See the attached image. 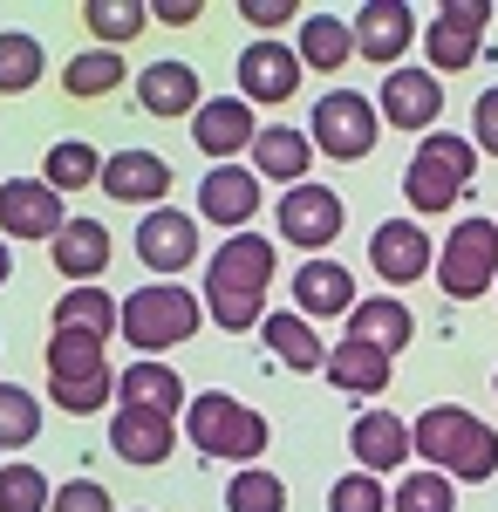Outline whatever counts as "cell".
Here are the masks:
<instances>
[{
	"label": "cell",
	"mask_w": 498,
	"mask_h": 512,
	"mask_svg": "<svg viewBox=\"0 0 498 512\" xmlns=\"http://www.w3.org/2000/svg\"><path fill=\"white\" fill-rule=\"evenodd\" d=\"M48 69V55H41L35 35H21V28H7L0 35V96H28Z\"/></svg>",
	"instance_id": "cell-32"
},
{
	"label": "cell",
	"mask_w": 498,
	"mask_h": 512,
	"mask_svg": "<svg viewBox=\"0 0 498 512\" xmlns=\"http://www.w3.org/2000/svg\"><path fill=\"white\" fill-rule=\"evenodd\" d=\"M301 48H287V41L260 35L246 55H239V96L246 103H287L294 89H301Z\"/></svg>",
	"instance_id": "cell-13"
},
{
	"label": "cell",
	"mask_w": 498,
	"mask_h": 512,
	"mask_svg": "<svg viewBox=\"0 0 498 512\" xmlns=\"http://www.w3.org/2000/svg\"><path fill=\"white\" fill-rule=\"evenodd\" d=\"M48 260H55V274L62 280H96L110 267V233L96 226V219H69L62 239L48 246Z\"/></svg>",
	"instance_id": "cell-25"
},
{
	"label": "cell",
	"mask_w": 498,
	"mask_h": 512,
	"mask_svg": "<svg viewBox=\"0 0 498 512\" xmlns=\"http://www.w3.org/2000/svg\"><path fill=\"white\" fill-rule=\"evenodd\" d=\"M348 451L362 458V472H396L403 458H417V444H410V424L403 417H389V410H362L355 417V431H348Z\"/></svg>",
	"instance_id": "cell-20"
},
{
	"label": "cell",
	"mask_w": 498,
	"mask_h": 512,
	"mask_svg": "<svg viewBox=\"0 0 498 512\" xmlns=\"http://www.w3.org/2000/svg\"><path fill=\"white\" fill-rule=\"evenodd\" d=\"M239 14H246V21H253V28H280V21H287V14H301V7H294V0H239Z\"/></svg>",
	"instance_id": "cell-43"
},
{
	"label": "cell",
	"mask_w": 498,
	"mask_h": 512,
	"mask_svg": "<svg viewBox=\"0 0 498 512\" xmlns=\"http://www.w3.org/2000/svg\"><path fill=\"white\" fill-rule=\"evenodd\" d=\"M137 103H144V117H198V69L192 62H151L144 76H137Z\"/></svg>",
	"instance_id": "cell-21"
},
{
	"label": "cell",
	"mask_w": 498,
	"mask_h": 512,
	"mask_svg": "<svg viewBox=\"0 0 498 512\" xmlns=\"http://www.w3.org/2000/svg\"><path fill=\"white\" fill-rule=\"evenodd\" d=\"M389 362H396V355L369 349V342H335L328 376H335V390H348V396H383L389 390Z\"/></svg>",
	"instance_id": "cell-28"
},
{
	"label": "cell",
	"mask_w": 498,
	"mask_h": 512,
	"mask_svg": "<svg viewBox=\"0 0 498 512\" xmlns=\"http://www.w3.org/2000/svg\"><path fill=\"white\" fill-rule=\"evenodd\" d=\"M410 335H417V315L403 308V301H389V294H376V301H355V315H348V342H369V349H410Z\"/></svg>",
	"instance_id": "cell-23"
},
{
	"label": "cell",
	"mask_w": 498,
	"mask_h": 512,
	"mask_svg": "<svg viewBox=\"0 0 498 512\" xmlns=\"http://www.w3.org/2000/svg\"><path fill=\"white\" fill-rule=\"evenodd\" d=\"M198 212H205L212 226L239 233V226L260 212V178H253L246 164H212V178H198Z\"/></svg>",
	"instance_id": "cell-19"
},
{
	"label": "cell",
	"mask_w": 498,
	"mask_h": 512,
	"mask_svg": "<svg viewBox=\"0 0 498 512\" xmlns=\"http://www.w3.org/2000/svg\"><path fill=\"white\" fill-rule=\"evenodd\" d=\"M328 512H389L383 478H369V472H348V478H335V492H328Z\"/></svg>",
	"instance_id": "cell-40"
},
{
	"label": "cell",
	"mask_w": 498,
	"mask_h": 512,
	"mask_svg": "<svg viewBox=\"0 0 498 512\" xmlns=\"http://www.w3.org/2000/svg\"><path fill=\"white\" fill-rule=\"evenodd\" d=\"M226 506L232 512H280L287 506V485H280L273 472H260V465H246V472L226 485Z\"/></svg>",
	"instance_id": "cell-38"
},
{
	"label": "cell",
	"mask_w": 498,
	"mask_h": 512,
	"mask_svg": "<svg viewBox=\"0 0 498 512\" xmlns=\"http://www.w3.org/2000/svg\"><path fill=\"white\" fill-rule=\"evenodd\" d=\"M110 451L130 458V465H164L171 458V417H157V410H116Z\"/></svg>",
	"instance_id": "cell-26"
},
{
	"label": "cell",
	"mask_w": 498,
	"mask_h": 512,
	"mask_svg": "<svg viewBox=\"0 0 498 512\" xmlns=\"http://www.w3.org/2000/svg\"><path fill=\"white\" fill-rule=\"evenodd\" d=\"M96 178H103V158H96L89 144L69 137V144L48 151V185H55V192H82V185H96Z\"/></svg>",
	"instance_id": "cell-37"
},
{
	"label": "cell",
	"mask_w": 498,
	"mask_h": 512,
	"mask_svg": "<svg viewBox=\"0 0 498 512\" xmlns=\"http://www.w3.org/2000/svg\"><path fill=\"white\" fill-rule=\"evenodd\" d=\"M62 192L48 185V178H7L0 185V233L7 239H62Z\"/></svg>",
	"instance_id": "cell-10"
},
{
	"label": "cell",
	"mask_w": 498,
	"mask_h": 512,
	"mask_svg": "<svg viewBox=\"0 0 498 512\" xmlns=\"http://www.w3.org/2000/svg\"><path fill=\"white\" fill-rule=\"evenodd\" d=\"M116 321H123V342L144 349V362H151V355L192 342L198 321H205V301L192 287H137V294H123V315Z\"/></svg>",
	"instance_id": "cell-3"
},
{
	"label": "cell",
	"mask_w": 498,
	"mask_h": 512,
	"mask_svg": "<svg viewBox=\"0 0 498 512\" xmlns=\"http://www.w3.org/2000/svg\"><path fill=\"white\" fill-rule=\"evenodd\" d=\"M192 137H198V151H205L212 164H232L239 151H253V137H260L253 103H246V96H205V103H198Z\"/></svg>",
	"instance_id": "cell-15"
},
{
	"label": "cell",
	"mask_w": 498,
	"mask_h": 512,
	"mask_svg": "<svg viewBox=\"0 0 498 512\" xmlns=\"http://www.w3.org/2000/svg\"><path fill=\"white\" fill-rule=\"evenodd\" d=\"M485 21H492V7L485 0H451V7H437V21L423 28V55H430V76L444 69V76H458L478 62V41H485Z\"/></svg>",
	"instance_id": "cell-9"
},
{
	"label": "cell",
	"mask_w": 498,
	"mask_h": 512,
	"mask_svg": "<svg viewBox=\"0 0 498 512\" xmlns=\"http://www.w3.org/2000/svg\"><path fill=\"white\" fill-rule=\"evenodd\" d=\"M103 192L116 198V205H164L171 198V164L157 158V151H116V158H103V178H96Z\"/></svg>",
	"instance_id": "cell-18"
},
{
	"label": "cell",
	"mask_w": 498,
	"mask_h": 512,
	"mask_svg": "<svg viewBox=\"0 0 498 512\" xmlns=\"http://www.w3.org/2000/svg\"><path fill=\"white\" fill-rule=\"evenodd\" d=\"M82 21H89V35H96V41L123 48V41H137L144 28H151V7H137V0H89Z\"/></svg>",
	"instance_id": "cell-34"
},
{
	"label": "cell",
	"mask_w": 498,
	"mask_h": 512,
	"mask_svg": "<svg viewBox=\"0 0 498 512\" xmlns=\"http://www.w3.org/2000/svg\"><path fill=\"white\" fill-rule=\"evenodd\" d=\"M7 274H14V267H7V239H0V287H7Z\"/></svg>",
	"instance_id": "cell-45"
},
{
	"label": "cell",
	"mask_w": 498,
	"mask_h": 512,
	"mask_svg": "<svg viewBox=\"0 0 498 512\" xmlns=\"http://www.w3.org/2000/svg\"><path fill=\"white\" fill-rule=\"evenodd\" d=\"M48 478L35 472V465H7L0 472V512H48Z\"/></svg>",
	"instance_id": "cell-39"
},
{
	"label": "cell",
	"mask_w": 498,
	"mask_h": 512,
	"mask_svg": "<svg viewBox=\"0 0 498 512\" xmlns=\"http://www.w3.org/2000/svg\"><path fill=\"white\" fill-rule=\"evenodd\" d=\"M116 396H123V410H157V417H178L185 383H178V369H164V362H130V369L116 376Z\"/></svg>",
	"instance_id": "cell-27"
},
{
	"label": "cell",
	"mask_w": 498,
	"mask_h": 512,
	"mask_svg": "<svg viewBox=\"0 0 498 512\" xmlns=\"http://www.w3.org/2000/svg\"><path fill=\"white\" fill-rule=\"evenodd\" d=\"M335 233H342V198L328 192V185H294V192L280 198V239H294V246H307L321 260V246Z\"/></svg>",
	"instance_id": "cell-17"
},
{
	"label": "cell",
	"mask_w": 498,
	"mask_h": 512,
	"mask_svg": "<svg viewBox=\"0 0 498 512\" xmlns=\"http://www.w3.org/2000/svg\"><path fill=\"white\" fill-rule=\"evenodd\" d=\"M410 41H417V14L403 0H369L355 14V55L376 62V69H396L410 55Z\"/></svg>",
	"instance_id": "cell-16"
},
{
	"label": "cell",
	"mask_w": 498,
	"mask_h": 512,
	"mask_svg": "<svg viewBox=\"0 0 498 512\" xmlns=\"http://www.w3.org/2000/svg\"><path fill=\"white\" fill-rule=\"evenodd\" d=\"M185 431H192V444L205 451V458H239V465H253V458L267 451V417H260V410H246V403H232L226 390L192 396Z\"/></svg>",
	"instance_id": "cell-6"
},
{
	"label": "cell",
	"mask_w": 498,
	"mask_h": 512,
	"mask_svg": "<svg viewBox=\"0 0 498 512\" xmlns=\"http://www.w3.org/2000/svg\"><path fill=\"white\" fill-rule=\"evenodd\" d=\"M267 287H273V239L226 233V246L205 267V315L226 335H246L267 321Z\"/></svg>",
	"instance_id": "cell-1"
},
{
	"label": "cell",
	"mask_w": 498,
	"mask_h": 512,
	"mask_svg": "<svg viewBox=\"0 0 498 512\" xmlns=\"http://www.w3.org/2000/svg\"><path fill=\"white\" fill-rule=\"evenodd\" d=\"M41 437V396H28L21 383H0V451H28Z\"/></svg>",
	"instance_id": "cell-35"
},
{
	"label": "cell",
	"mask_w": 498,
	"mask_h": 512,
	"mask_svg": "<svg viewBox=\"0 0 498 512\" xmlns=\"http://www.w3.org/2000/svg\"><path fill=\"white\" fill-rule=\"evenodd\" d=\"M137 260H144L151 274L178 280L198 260V219H192V212H178V205L144 212V226H137Z\"/></svg>",
	"instance_id": "cell-11"
},
{
	"label": "cell",
	"mask_w": 498,
	"mask_h": 512,
	"mask_svg": "<svg viewBox=\"0 0 498 512\" xmlns=\"http://www.w3.org/2000/svg\"><path fill=\"white\" fill-rule=\"evenodd\" d=\"M376 137H383V117H376V103H369L362 89H328V96L314 103V151H328L335 164L369 158Z\"/></svg>",
	"instance_id": "cell-7"
},
{
	"label": "cell",
	"mask_w": 498,
	"mask_h": 512,
	"mask_svg": "<svg viewBox=\"0 0 498 512\" xmlns=\"http://www.w3.org/2000/svg\"><path fill=\"white\" fill-rule=\"evenodd\" d=\"M116 82H123V62H116V48H82L76 62L62 69V89H69L76 103H96V96H110Z\"/></svg>",
	"instance_id": "cell-33"
},
{
	"label": "cell",
	"mask_w": 498,
	"mask_h": 512,
	"mask_svg": "<svg viewBox=\"0 0 498 512\" xmlns=\"http://www.w3.org/2000/svg\"><path fill=\"white\" fill-rule=\"evenodd\" d=\"M369 267L389 280V287H410L437 267V253H430V233H423L417 219H383L376 233H369Z\"/></svg>",
	"instance_id": "cell-14"
},
{
	"label": "cell",
	"mask_w": 498,
	"mask_h": 512,
	"mask_svg": "<svg viewBox=\"0 0 498 512\" xmlns=\"http://www.w3.org/2000/svg\"><path fill=\"white\" fill-rule=\"evenodd\" d=\"M471 171H478V151L451 137V130H430L417 144V158L403 171V198H410V212H444V205H458L464 185H471Z\"/></svg>",
	"instance_id": "cell-5"
},
{
	"label": "cell",
	"mask_w": 498,
	"mask_h": 512,
	"mask_svg": "<svg viewBox=\"0 0 498 512\" xmlns=\"http://www.w3.org/2000/svg\"><path fill=\"white\" fill-rule=\"evenodd\" d=\"M471 151L498 158V89H485V96L471 103Z\"/></svg>",
	"instance_id": "cell-42"
},
{
	"label": "cell",
	"mask_w": 498,
	"mask_h": 512,
	"mask_svg": "<svg viewBox=\"0 0 498 512\" xmlns=\"http://www.w3.org/2000/svg\"><path fill=\"white\" fill-rule=\"evenodd\" d=\"M294 301H301V315H355V280L342 260H301Z\"/></svg>",
	"instance_id": "cell-24"
},
{
	"label": "cell",
	"mask_w": 498,
	"mask_h": 512,
	"mask_svg": "<svg viewBox=\"0 0 498 512\" xmlns=\"http://www.w3.org/2000/svg\"><path fill=\"white\" fill-rule=\"evenodd\" d=\"M110 355L96 335H76V328H55V342H48V396L69 410V417H89V410H103V396H110Z\"/></svg>",
	"instance_id": "cell-4"
},
{
	"label": "cell",
	"mask_w": 498,
	"mask_h": 512,
	"mask_svg": "<svg viewBox=\"0 0 498 512\" xmlns=\"http://www.w3.org/2000/svg\"><path fill=\"white\" fill-rule=\"evenodd\" d=\"M389 512H458V485L444 472H410L389 492Z\"/></svg>",
	"instance_id": "cell-36"
},
{
	"label": "cell",
	"mask_w": 498,
	"mask_h": 512,
	"mask_svg": "<svg viewBox=\"0 0 498 512\" xmlns=\"http://www.w3.org/2000/svg\"><path fill=\"white\" fill-rule=\"evenodd\" d=\"M48 512H116V506H110V492H103L96 478H69V485L48 499Z\"/></svg>",
	"instance_id": "cell-41"
},
{
	"label": "cell",
	"mask_w": 498,
	"mask_h": 512,
	"mask_svg": "<svg viewBox=\"0 0 498 512\" xmlns=\"http://www.w3.org/2000/svg\"><path fill=\"white\" fill-rule=\"evenodd\" d=\"M437 280L451 301H478L498 280V226L492 219H464L444 233V253H437Z\"/></svg>",
	"instance_id": "cell-8"
},
{
	"label": "cell",
	"mask_w": 498,
	"mask_h": 512,
	"mask_svg": "<svg viewBox=\"0 0 498 512\" xmlns=\"http://www.w3.org/2000/svg\"><path fill=\"white\" fill-rule=\"evenodd\" d=\"M116 308L110 287H69L62 301H55V328H76V335H96V342H110L116 335Z\"/></svg>",
	"instance_id": "cell-29"
},
{
	"label": "cell",
	"mask_w": 498,
	"mask_h": 512,
	"mask_svg": "<svg viewBox=\"0 0 498 512\" xmlns=\"http://www.w3.org/2000/svg\"><path fill=\"white\" fill-rule=\"evenodd\" d=\"M410 444H417V458L430 472H444L451 485H485L498 478V431L492 424H478L471 410L458 403H437V410H423L417 424H410Z\"/></svg>",
	"instance_id": "cell-2"
},
{
	"label": "cell",
	"mask_w": 498,
	"mask_h": 512,
	"mask_svg": "<svg viewBox=\"0 0 498 512\" xmlns=\"http://www.w3.org/2000/svg\"><path fill=\"white\" fill-rule=\"evenodd\" d=\"M355 55V28H342L335 14H307L301 21V69H342Z\"/></svg>",
	"instance_id": "cell-30"
},
{
	"label": "cell",
	"mask_w": 498,
	"mask_h": 512,
	"mask_svg": "<svg viewBox=\"0 0 498 512\" xmlns=\"http://www.w3.org/2000/svg\"><path fill=\"white\" fill-rule=\"evenodd\" d=\"M260 335H267V349L280 355L287 369H328V355H321V342H314V328H307L301 315H267Z\"/></svg>",
	"instance_id": "cell-31"
},
{
	"label": "cell",
	"mask_w": 498,
	"mask_h": 512,
	"mask_svg": "<svg viewBox=\"0 0 498 512\" xmlns=\"http://www.w3.org/2000/svg\"><path fill=\"white\" fill-rule=\"evenodd\" d=\"M376 117L389 130H423L430 137V123L444 117V76H430V69H389Z\"/></svg>",
	"instance_id": "cell-12"
},
{
	"label": "cell",
	"mask_w": 498,
	"mask_h": 512,
	"mask_svg": "<svg viewBox=\"0 0 498 512\" xmlns=\"http://www.w3.org/2000/svg\"><path fill=\"white\" fill-rule=\"evenodd\" d=\"M307 164H314V137L287 130V123H260L253 137V178H287V192L307 185Z\"/></svg>",
	"instance_id": "cell-22"
},
{
	"label": "cell",
	"mask_w": 498,
	"mask_h": 512,
	"mask_svg": "<svg viewBox=\"0 0 498 512\" xmlns=\"http://www.w3.org/2000/svg\"><path fill=\"white\" fill-rule=\"evenodd\" d=\"M151 14H157V21H171V28H192L198 14H205V7H198V0H157Z\"/></svg>",
	"instance_id": "cell-44"
}]
</instances>
